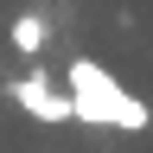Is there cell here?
Returning a JSON list of instances; mask_svg holds the SVG:
<instances>
[{
  "label": "cell",
  "mask_w": 153,
  "mask_h": 153,
  "mask_svg": "<svg viewBox=\"0 0 153 153\" xmlns=\"http://www.w3.org/2000/svg\"><path fill=\"white\" fill-rule=\"evenodd\" d=\"M64 83H70V108H76L83 128H121V134L153 128V108L140 102V96H128L96 57H70V76H64Z\"/></svg>",
  "instance_id": "6da1fadb"
},
{
  "label": "cell",
  "mask_w": 153,
  "mask_h": 153,
  "mask_svg": "<svg viewBox=\"0 0 153 153\" xmlns=\"http://www.w3.org/2000/svg\"><path fill=\"white\" fill-rule=\"evenodd\" d=\"M7 96H13V102L32 115L38 128H64V121H76L70 89H57L51 76H38V70H32V76H13V83H7Z\"/></svg>",
  "instance_id": "7a4b0ae2"
},
{
  "label": "cell",
  "mask_w": 153,
  "mask_h": 153,
  "mask_svg": "<svg viewBox=\"0 0 153 153\" xmlns=\"http://www.w3.org/2000/svg\"><path fill=\"white\" fill-rule=\"evenodd\" d=\"M13 45L26 51V57L45 51V19H38V13H19V19H13Z\"/></svg>",
  "instance_id": "3957f363"
}]
</instances>
